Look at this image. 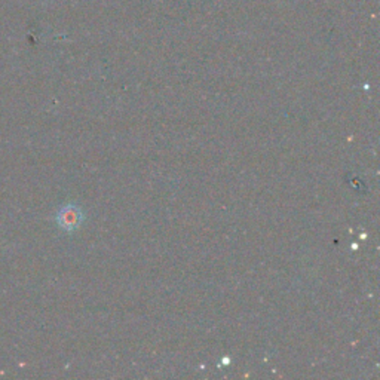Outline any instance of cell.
Here are the masks:
<instances>
[{
  "instance_id": "obj_1",
  "label": "cell",
  "mask_w": 380,
  "mask_h": 380,
  "mask_svg": "<svg viewBox=\"0 0 380 380\" xmlns=\"http://www.w3.org/2000/svg\"><path fill=\"white\" fill-rule=\"evenodd\" d=\"M80 217H82L80 211L76 207L69 205L58 212V223L65 230H73L79 226Z\"/></svg>"
}]
</instances>
